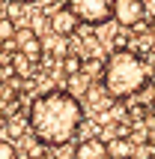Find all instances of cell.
I'll use <instances>...</instances> for the list:
<instances>
[{"mask_svg": "<svg viewBox=\"0 0 155 159\" xmlns=\"http://www.w3.org/2000/svg\"><path fill=\"white\" fill-rule=\"evenodd\" d=\"M9 66H12V72H15L18 78H33L39 63L30 60V57H24L21 51H15V54H12V60H9Z\"/></svg>", "mask_w": 155, "mask_h": 159, "instance_id": "cell-9", "label": "cell"}, {"mask_svg": "<svg viewBox=\"0 0 155 159\" xmlns=\"http://www.w3.org/2000/svg\"><path fill=\"white\" fill-rule=\"evenodd\" d=\"M9 15V6H6V0H0V21Z\"/></svg>", "mask_w": 155, "mask_h": 159, "instance_id": "cell-20", "label": "cell"}, {"mask_svg": "<svg viewBox=\"0 0 155 159\" xmlns=\"http://www.w3.org/2000/svg\"><path fill=\"white\" fill-rule=\"evenodd\" d=\"M107 150H104L102 138H84V141L75 147V159H104Z\"/></svg>", "mask_w": 155, "mask_h": 159, "instance_id": "cell-7", "label": "cell"}, {"mask_svg": "<svg viewBox=\"0 0 155 159\" xmlns=\"http://www.w3.org/2000/svg\"><path fill=\"white\" fill-rule=\"evenodd\" d=\"M3 120H6V117H3V111H0V123H3Z\"/></svg>", "mask_w": 155, "mask_h": 159, "instance_id": "cell-25", "label": "cell"}, {"mask_svg": "<svg viewBox=\"0 0 155 159\" xmlns=\"http://www.w3.org/2000/svg\"><path fill=\"white\" fill-rule=\"evenodd\" d=\"M140 93H143V99L152 105V102H155V81H146V87L140 90Z\"/></svg>", "mask_w": 155, "mask_h": 159, "instance_id": "cell-18", "label": "cell"}, {"mask_svg": "<svg viewBox=\"0 0 155 159\" xmlns=\"http://www.w3.org/2000/svg\"><path fill=\"white\" fill-rule=\"evenodd\" d=\"M54 150V159H75V144L66 141V144H57V147H51Z\"/></svg>", "mask_w": 155, "mask_h": 159, "instance_id": "cell-13", "label": "cell"}, {"mask_svg": "<svg viewBox=\"0 0 155 159\" xmlns=\"http://www.w3.org/2000/svg\"><path fill=\"white\" fill-rule=\"evenodd\" d=\"M149 114H152V120H155V102H152V111H149Z\"/></svg>", "mask_w": 155, "mask_h": 159, "instance_id": "cell-23", "label": "cell"}, {"mask_svg": "<svg viewBox=\"0 0 155 159\" xmlns=\"http://www.w3.org/2000/svg\"><path fill=\"white\" fill-rule=\"evenodd\" d=\"M12 39H15V51H21L24 57H30V60H36V63H42L45 48H42V39L36 36V30H30V27H18Z\"/></svg>", "mask_w": 155, "mask_h": 159, "instance_id": "cell-5", "label": "cell"}, {"mask_svg": "<svg viewBox=\"0 0 155 159\" xmlns=\"http://www.w3.org/2000/svg\"><path fill=\"white\" fill-rule=\"evenodd\" d=\"M81 72H84V75H90V78H93V75H98V78H102L104 66H102V60H95V57H93V60H84V69H81Z\"/></svg>", "mask_w": 155, "mask_h": 159, "instance_id": "cell-14", "label": "cell"}, {"mask_svg": "<svg viewBox=\"0 0 155 159\" xmlns=\"http://www.w3.org/2000/svg\"><path fill=\"white\" fill-rule=\"evenodd\" d=\"M149 81V66L143 63V57L128 48H116V51L104 60V72H102V84L107 90L111 99H125L134 96L146 87Z\"/></svg>", "mask_w": 155, "mask_h": 159, "instance_id": "cell-2", "label": "cell"}, {"mask_svg": "<svg viewBox=\"0 0 155 159\" xmlns=\"http://www.w3.org/2000/svg\"><path fill=\"white\" fill-rule=\"evenodd\" d=\"M146 144H152V147H155V129H149V132H146Z\"/></svg>", "mask_w": 155, "mask_h": 159, "instance_id": "cell-21", "label": "cell"}, {"mask_svg": "<svg viewBox=\"0 0 155 159\" xmlns=\"http://www.w3.org/2000/svg\"><path fill=\"white\" fill-rule=\"evenodd\" d=\"M15 30H18V27L12 24V18H9V15L0 21V39H12V36H15Z\"/></svg>", "mask_w": 155, "mask_h": 159, "instance_id": "cell-15", "label": "cell"}, {"mask_svg": "<svg viewBox=\"0 0 155 159\" xmlns=\"http://www.w3.org/2000/svg\"><path fill=\"white\" fill-rule=\"evenodd\" d=\"M113 21L119 27H140L146 21L143 0H113Z\"/></svg>", "mask_w": 155, "mask_h": 159, "instance_id": "cell-4", "label": "cell"}, {"mask_svg": "<svg viewBox=\"0 0 155 159\" xmlns=\"http://www.w3.org/2000/svg\"><path fill=\"white\" fill-rule=\"evenodd\" d=\"M30 129H33L36 141L45 147H57L75 138V132L84 123V105L66 90H48L42 96L33 99L30 105Z\"/></svg>", "mask_w": 155, "mask_h": 159, "instance_id": "cell-1", "label": "cell"}, {"mask_svg": "<svg viewBox=\"0 0 155 159\" xmlns=\"http://www.w3.org/2000/svg\"><path fill=\"white\" fill-rule=\"evenodd\" d=\"M149 33L155 36V18H152V21H149Z\"/></svg>", "mask_w": 155, "mask_h": 159, "instance_id": "cell-22", "label": "cell"}, {"mask_svg": "<svg viewBox=\"0 0 155 159\" xmlns=\"http://www.w3.org/2000/svg\"><path fill=\"white\" fill-rule=\"evenodd\" d=\"M104 150H107V159H131L134 156L131 141L128 138H119V135H113L111 141H104Z\"/></svg>", "mask_w": 155, "mask_h": 159, "instance_id": "cell-8", "label": "cell"}, {"mask_svg": "<svg viewBox=\"0 0 155 159\" xmlns=\"http://www.w3.org/2000/svg\"><path fill=\"white\" fill-rule=\"evenodd\" d=\"M12 3H30V0H12Z\"/></svg>", "mask_w": 155, "mask_h": 159, "instance_id": "cell-24", "label": "cell"}, {"mask_svg": "<svg viewBox=\"0 0 155 159\" xmlns=\"http://www.w3.org/2000/svg\"><path fill=\"white\" fill-rule=\"evenodd\" d=\"M90 84H93V78L90 75H84V72H78V75H69L66 78V93H72L75 99H81V96H86V90H90Z\"/></svg>", "mask_w": 155, "mask_h": 159, "instance_id": "cell-10", "label": "cell"}, {"mask_svg": "<svg viewBox=\"0 0 155 159\" xmlns=\"http://www.w3.org/2000/svg\"><path fill=\"white\" fill-rule=\"evenodd\" d=\"M60 63H63V72H66V78H69V75H78V72L84 69V57H81V54H66Z\"/></svg>", "mask_w": 155, "mask_h": 159, "instance_id": "cell-12", "label": "cell"}, {"mask_svg": "<svg viewBox=\"0 0 155 159\" xmlns=\"http://www.w3.org/2000/svg\"><path fill=\"white\" fill-rule=\"evenodd\" d=\"M18 153H15V144L12 141H6V138H0V159H15Z\"/></svg>", "mask_w": 155, "mask_h": 159, "instance_id": "cell-16", "label": "cell"}, {"mask_svg": "<svg viewBox=\"0 0 155 159\" xmlns=\"http://www.w3.org/2000/svg\"><path fill=\"white\" fill-rule=\"evenodd\" d=\"M78 15L72 12L69 6H60V9H54L51 12V18H48V27H51V33L54 36H72V33H78Z\"/></svg>", "mask_w": 155, "mask_h": 159, "instance_id": "cell-6", "label": "cell"}, {"mask_svg": "<svg viewBox=\"0 0 155 159\" xmlns=\"http://www.w3.org/2000/svg\"><path fill=\"white\" fill-rule=\"evenodd\" d=\"M66 6L84 24H104L113 18V0H66Z\"/></svg>", "mask_w": 155, "mask_h": 159, "instance_id": "cell-3", "label": "cell"}, {"mask_svg": "<svg viewBox=\"0 0 155 159\" xmlns=\"http://www.w3.org/2000/svg\"><path fill=\"white\" fill-rule=\"evenodd\" d=\"M131 159H155V147H152V144H143V147L134 150V156H131Z\"/></svg>", "mask_w": 155, "mask_h": 159, "instance_id": "cell-17", "label": "cell"}, {"mask_svg": "<svg viewBox=\"0 0 155 159\" xmlns=\"http://www.w3.org/2000/svg\"><path fill=\"white\" fill-rule=\"evenodd\" d=\"M42 48H45V54H54V57H66V51H69V48H66V39H63V36H57V39H54V33H51V39H48V42H42ZM42 54V57H45Z\"/></svg>", "mask_w": 155, "mask_h": 159, "instance_id": "cell-11", "label": "cell"}, {"mask_svg": "<svg viewBox=\"0 0 155 159\" xmlns=\"http://www.w3.org/2000/svg\"><path fill=\"white\" fill-rule=\"evenodd\" d=\"M9 129H12V132H21L24 123H21V120H9Z\"/></svg>", "mask_w": 155, "mask_h": 159, "instance_id": "cell-19", "label": "cell"}]
</instances>
